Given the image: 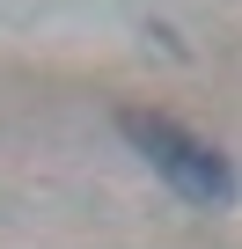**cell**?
Masks as SVG:
<instances>
[{
    "mask_svg": "<svg viewBox=\"0 0 242 249\" xmlns=\"http://www.w3.org/2000/svg\"><path fill=\"white\" fill-rule=\"evenodd\" d=\"M117 132L147 154V169H154L176 198H191V205H235L242 176H235V161H227L213 140L184 132L176 117H154V110H125V117H117Z\"/></svg>",
    "mask_w": 242,
    "mask_h": 249,
    "instance_id": "obj_1",
    "label": "cell"
}]
</instances>
